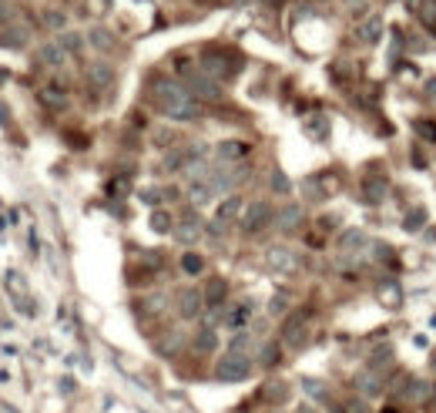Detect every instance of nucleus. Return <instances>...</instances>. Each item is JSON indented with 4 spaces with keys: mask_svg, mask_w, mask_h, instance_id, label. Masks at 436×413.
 Segmentation results:
<instances>
[{
    "mask_svg": "<svg viewBox=\"0 0 436 413\" xmlns=\"http://www.w3.org/2000/svg\"><path fill=\"white\" fill-rule=\"evenodd\" d=\"M148 98H152L154 111H161L168 121L175 125H191L202 118V101H195L188 94V88L175 78H152V88H148Z\"/></svg>",
    "mask_w": 436,
    "mask_h": 413,
    "instance_id": "f257e3e1",
    "label": "nucleus"
},
{
    "mask_svg": "<svg viewBox=\"0 0 436 413\" xmlns=\"http://www.w3.org/2000/svg\"><path fill=\"white\" fill-rule=\"evenodd\" d=\"M198 68L215 81H231L242 71V61H238V54L225 51V48H205L198 57Z\"/></svg>",
    "mask_w": 436,
    "mask_h": 413,
    "instance_id": "f03ea898",
    "label": "nucleus"
},
{
    "mask_svg": "<svg viewBox=\"0 0 436 413\" xmlns=\"http://www.w3.org/2000/svg\"><path fill=\"white\" fill-rule=\"evenodd\" d=\"M185 88H188V94H191L195 101H222V98H225V91H222V81L208 78L202 68H195V71L185 78Z\"/></svg>",
    "mask_w": 436,
    "mask_h": 413,
    "instance_id": "7ed1b4c3",
    "label": "nucleus"
},
{
    "mask_svg": "<svg viewBox=\"0 0 436 413\" xmlns=\"http://www.w3.org/2000/svg\"><path fill=\"white\" fill-rule=\"evenodd\" d=\"M252 373V356L249 353H225V360L215 363V380L222 383H238Z\"/></svg>",
    "mask_w": 436,
    "mask_h": 413,
    "instance_id": "20e7f679",
    "label": "nucleus"
},
{
    "mask_svg": "<svg viewBox=\"0 0 436 413\" xmlns=\"http://www.w3.org/2000/svg\"><path fill=\"white\" fill-rule=\"evenodd\" d=\"M309 316L312 312L309 310H299V312H289L282 323V330H279V336H282V343L289 346V350H302L309 339Z\"/></svg>",
    "mask_w": 436,
    "mask_h": 413,
    "instance_id": "39448f33",
    "label": "nucleus"
},
{
    "mask_svg": "<svg viewBox=\"0 0 436 413\" xmlns=\"http://www.w3.org/2000/svg\"><path fill=\"white\" fill-rule=\"evenodd\" d=\"M269 225H276V208L272 202H252L242 215V232L245 235H258L265 232Z\"/></svg>",
    "mask_w": 436,
    "mask_h": 413,
    "instance_id": "423d86ee",
    "label": "nucleus"
},
{
    "mask_svg": "<svg viewBox=\"0 0 436 413\" xmlns=\"http://www.w3.org/2000/svg\"><path fill=\"white\" fill-rule=\"evenodd\" d=\"M172 232H175V239H178L181 245H195V242L202 239V232H205V225H202V219H198L195 212H185Z\"/></svg>",
    "mask_w": 436,
    "mask_h": 413,
    "instance_id": "0eeeda50",
    "label": "nucleus"
},
{
    "mask_svg": "<svg viewBox=\"0 0 436 413\" xmlns=\"http://www.w3.org/2000/svg\"><path fill=\"white\" fill-rule=\"evenodd\" d=\"M302 222H306V208L299 205V202H285L276 212V229L279 232H295V229H302Z\"/></svg>",
    "mask_w": 436,
    "mask_h": 413,
    "instance_id": "6e6552de",
    "label": "nucleus"
},
{
    "mask_svg": "<svg viewBox=\"0 0 436 413\" xmlns=\"http://www.w3.org/2000/svg\"><path fill=\"white\" fill-rule=\"evenodd\" d=\"M202 310H205V296L198 292V289H181L178 292V316L181 319H198L202 316Z\"/></svg>",
    "mask_w": 436,
    "mask_h": 413,
    "instance_id": "1a4fd4ad",
    "label": "nucleus"
},
{
    "mask_svg": "<svg viewBox=\"0 0 436 413\" xmlns=\"http://www.w3.org/2000/svg\"><path fill=\"white\" fill-rule=\"evenodd\" d=\"M37 64H41V68H48V71H57V68H64V64H68V51H64L57 41H48V44H41V48H37Z\"/></svg>",
    "mask_w": 436,
    "mask_h": 413,
    "instance_id": "9d476101",
    "label": "nucleus"
},
{
    "mask_svg": "<svg viewBox=\"0 0 436 413\" xmlns=\"http://www.w3.org/2000/svg\"><path fill=\"white\" fill-rule=\"evenodd\" d=\"M265 262H269L276 272H295V269H299V256H295L292 249H285V245H272V249L265 252Z\"/></svg>",
    "mask_w": 436,
    "mask_h": 413,
    "instance_id": "9b49d317",
    "label": "nucleus"
},
{
    "mask_svg": "<svg viewBox=\"0 0 436 413\" xmlns=\"http://www.w3.org/2000/svg\"><path fill=\"white\" fill-rule=\"evenodd\" d=\"M202 296H205V310H222L225 296H229V283L222 276H211L205 283V289H202Z\"/></svg>",
    "mask_w": 436,
    "mask_h": 413,
    "instance_id": "f8f14e48",
    "label": "nucleus"
},
{
    "mask_svg": "<svg viewBox=\"0 0 436 413\" xmlns=\"http://www.w3.org/2000/svg\"><path fill=\"white\" fill-rule=\"evenodd\" d=\"M30 41V27L27 24H10V27H0V48H10V51H21L27 48Z\"/></svg>",
    "mask_w": 436,
    "mask_h": 413,
    "instance_id": "ddd939ff",
    "label": "nucleus"
},
{
    "mask_svg": "<svg viewBox=\"0 0 436 413\" xmlns=\"http://www.w3.org/2000/svg\"><path fill=\"white\" fill-rule=\"evenodd\" d=\"M87 84L91 88H98V91H104V88H111L114 84V68L107 64V61H94V64H87Z\"/></svg>",
    "mask_w": 436,
    "mask_h": 413,
    "instance_id": "4468645a",
    "label": "nucleus"
},
{
    "mask_svg": "<svg viewBox=\"0 0 436 413\" xmlns=\"http://www.w3.org/2000/svg\"><path fill=\"white\" fill-rule=\"evenodd\" d=\"M84 37H87V44H91L94 51H101V54H114V51H118V41H114V34H111L107 27H91Z\"/></svg>",
    "mask_w": 436,
    "mask_h": 413,
    "instance_id": "2eb2a0df",
    "label": "nucleus"
},
{
    "mask_svg": "<svg viewBox=\"0 0 436 413\" xmlns=\"http://www.w3.org/2000/svg\"><path fill=\"white\" fill-rule=\"evenodd\" d=\"M335 245H339V252L353 256V252H360V249H366V245H369V239H366V232H362V229H346V232H339Z\"/></svg>",
    "mask_w": 436,
    "mask_h": 413,
    "instance_id": "dca6fc26",
    "label": "nucleus"
},
{
    "mask_svg": "<svg viewBox=\"0 0 436 413\" xmlns=\"http://www.w3.org/2000/svg\"><path fill=\"white\" fill-rule=\"evenodd\" d=\"M353 387L360 390L366 400H369V396H380V393H383V376H380V373H376V370L369 366L366 373H360V376L353 380Z\"/></svg>",
    "mask_w": 436,
    "mask_h": 413,
    "instance_id": "f3484780",
    "label": "nucleus"
},
{
    "mask_svg": "<svg viewBox=\"0 0 436 413\" xmlns=\"http://www.w3.org/2000/svg\"><path fill=\"white\" fill-rule=\"evenodd\" d=\"M386 195H389V181L386 179H366L362 181V199H366L369 205L386 202Z\"/></svg>",
    "mask_w": 436,
    "mask_h": 413,
    "instance_id": "a211bd4d",
    "label": "nucleus"
},
{
    "mask_svg": "<svg viewBox=\"0 0 436 413\" xmlns=\"http://www.w3.org/2000/svg\"><path fill=\"white\" fill-rule=\"evenodd\" d=\"M238 212H242V199H238V195H229V199L218 205V212H215V222H222V225L229 229V222L238 219Z\"/></svg>",
    "mask_w": 436,
    "mask_h": 413,
    "instance_id": "6ab92c4d",
    "label": "nucleus"
},
{
    "mask_svg": "<svg viewBox=\"0 0 436 413\" xmlns=\"http://www.w3.org/2000/svg\"><path fill=\"white\" fill-rule=\"evenodd\" d=\"M37 98H41V104H48L51 111H64V108L71 104V98H68L61 88H41V91H37Z\"/></svg>",
    "mask_w": 436,
    "mask_h": 413,
    "instance_id": "aec40b11",
    "label": "nucleus"
},
{
    "mask_svg": "<svg viewBox=\"0 0 436 413\" xmlns=\"http://www.w3.org/2000/svg\"><path fill=\"white\" fill-rule=\"evenodd\" d=\"M57 44H61V48L68 51V57H71V54H81V48L87 44V37L77 34V30H61V34H57Z\"/></svg>",
    "mask_w": 436,
    "mask_h": 413,
    "instance_id": "412c9836",
    "label": "nucleus"
},
{
    "mask_svg": "<svg viewBox=\"0 0 436 413\" xmlns=\"http://www.w3.org/2000/svg\"><path fill=\"white\" fill-rule=\"evenodd\" d=\"M249 155V141H222L218 145V158L222 161H238Z\"/></svg>",
    "mask_w": 436,
    "mask_h": 413,
    "instance_id": "4be33fe9",
    "label": "nucleus"
},
{
    "mask_svg": "<svg viewBox=\"0 0 436 413\" xmlns=\"http://www.w3.org/2000/svg\"><path fill=\"white\" fill-rule=\"evenodd\" d=\"M256 312V303H242V306H235V310L225 316V326H231V330H245V319Z\"/></svg>",
    "mask_w": 436,
    "mask_h": 413,
    "instance_id": "5701e85b",
    "label": "nucleus"
},
{
    "mask_svg": "<svg viewBox=\"0 0 436 413\" xmlns=\"http://www.w3.org/2000/svg\"><path fill=\"white\" fill-rule=\"evenodd\" d=\"M215 346H218V333H215L211 326H205V330L195 333V350H198V353H211Z\"/></svg>",
    "mask_w": 436,
    "mask_h": 413,
    "instance_id": "b1692460",
    "label": "nucleus"
},
{
    "mask_svg": "<svg viewBox=\"0 0 436 413\" xmlns=\"http://www.w3.org/2000/svg\"><path fill=\"white\" fill-rule=\"evenodd\" d=\"M279 360H282V346H279V343H265V346L258 350V366H265V370L276 366Z\"/></svg>",
    "mask_w": 436,
    "mask_h": 413,
    "instance_id": "393cba45",
    "label": "nucleus"
},
{
    "mask_svg": "<svg viewBox=\"0 0 436 413\" xmlns=\"http://www.w3.org/2000/svg\"><path fill=\"white\" fill-rule=\"evenodd\" d=\"M252 346V326H245V330H235V336L229 339V353H245Z\"/></svg>",
    "mask_w": 436,
    "mask_h": 413,
    "instance_id": "a878e982",
    "label": "nucleus"
},
{
    "mask_svg": "<svg viewBox=\"0 0 436 413\" xmlns=\"http://www.w3.org/2000/svg\"><path fill=\"white\" fill-rule=\"evenodd\" d=\"M188 195H191V202H195V205H208V202H211V195H215V188H211L208 181H195V185L188 188Z\"/></svg>",
    "mask_w": 436,
    "mask_h": 413,
    "instance_id": "bb28decb",
    "label": "nucleus"
},
{
    "mask_svg": "<svg viewBox=\"0 0 436 413\" xmlns=\"http://www.w3.org/2000/svg\"><path fill=\"white\" fill-rule=\"evenodd\" d=\"M41 24L51 27V30H64V27H68V14H64V10H57V7H51V10H44V14H41Z\"/></svg>",
    "mask_w": 436,
    "mask_h": 413,
    "instance_id": "cd10ccee",
    "label": "nucleus"
},
{
    "mask_svg": "<svg viewBox=\"0 0 436 413\" xmlns=\"http://www.w3.org/2000/svg\"><path fill=\"white\" fill-rule=\"evenodd\" d=\"M181 269H185L188 276H198V272L205 269V259L198 256V252H185V256H181Z\"/></svg>",
    "mask_w": 436,
    "mask_h": 413,
    "instance_id": "c85d7f7f",
    "label": "nucleus"
},
{
    "mask_svg": "<svg viewBox=\"0 0 436 413\" xmlns=\"http://www.w3.org/2000/svg\"><path fill=\"white\" fill-rule=\"evenodd\" d=\"M181 343H185V333H181V330H172V336H168L165 343H158V350H161L165 356H172V353L181 350Z\"/></svg>",
    "mask_w": 436,
    "mask_h": 413,
    "instance_id": "c756f323",
    "label": "nucleus"
},
{
    "mask_svg": "<svg viewBox=\"0 0 436 413\" xmlns=\"http://www.w3.org/2000/svg\"><path fill=\"white\" fill-rule=\"evenodd\" d=\"M172 225H175V222H172V215H168L165 208H154V212H152V229H154V232H172Z\"/></svg>",
    "mask_w": 436,
    "mask_h": 413,
    "instance_id": "7c9ffc66",
    "label": "nucleus"
},
{
    "mask_svg": "<svg viewBox=\"0 0 436 413\" xmlns=\"http://www.w3.org/2000/svg\"><path fill=\"white\" fill-rule=\"evenodd\" d=\"M380 34H383V24H380V17H369V24H362L360 37L366 44H373V41H380Z\"/></svg>",
    "mask_w": 436,
    "mask_h": 413,
    "instance_id": "2f4dec72",
    "label": "nucleus"
},
{
    "mask_svg": "<svg viewBox=\"0 0 436 413\" xmlns=\"http://www.w3.org/2000/svg\"><path fill=\"white\" fill-rule=\"evenodd\" d=\"M185 165H188V152H181V148H175V152L165 155V168H168V172H178Z\"/></svg>",
    "mask_w": 436,
    "mask_h": 413,
    "instance_id": "473e14b6",
    "label": "nucleus"
},
{
    "mask_svg": "<svg viewBox=\"0 0 436 413\" xmlns=\"http://www.w3.org/2000/svg\"><path fill=\"white\" fill-rule=\"evenodd\" d=\"M289 303H292L289 292H276L272 303H269V316H285V312H289Z\"/></svg>",
    "mask_w": 436,
    "mask_h": 413,
    "instance_id": "72a5a7b5",
    "label": "nucleus"
},
{
    "mask_svg": "<svg viewBox=\"0 0 436 413\" xmlns=\"http://www.w3.org/2000/svg\"><path fill=\"white\" fill-rule=\"evenodd\" d=\"M285 396H289L285 383H269V390H265V400H272V403H282Z\"/></svg>",
    "mask_w": 436,
    "mask_h": 413,
    "instance_id": "f704fd0d",
    "label": "nucleus"
},
{
    "mask_svg": "<svg viewBox=\"0 0 436 413\" xmlns=\"http://www.w3.org/2000/svg\"><path fill=\"white\" fill-rule=\"evenodd\" d=\"M272 188H276L279 195H285V192H289V179H285V175H282V172H279V168L272 172Z\"/></svg>",
    "mask_w": 436,
    "mask_h": 413,
    "instance_id": "c9c22d12",
    "label": "nucleus"
},
{
    "mask_svg": "<svg viewBox=\"0 0 436 413\" xmlns=\"http://www.w3.org/2000/svg\"><path fill=\"white\" fill-rule=\"evenodd\" d=\"M423 222H426V212H413L410 219H406V229L416 232V229H423Z\"/></svg>",
    "mask_w": 436,
    "mask_h": 413,
    "instance_id": "e433bc0d",
    "label": "nucleus"
},
{
    "mask_svg": "<svg viewBox=\"0 0 436 413\" xmlns=\"http://www.w3.org/2000/svg\"><path fill=\"white\" fill-rule=\"evenodd\" d=\"M145 306H148V312H161L165 310V296H148Z\"/></svg>",
    "mask_w": 436,
    "mask_h": 413,
    "instance_id": "4c0bfd02",
    "label": "nucleus"
},
{
    "mask_svg": "<svg viewBox=\"0 0 436 413\" xmlns=\"http://www.w3.org/2000/svg\"><path fill=\"white\" fill-rule=\"evenodd\" d=\"M141 199H145L148 205H158V202H161V192H158V188H145V192H141Z\"/></svg>",
    "mask_w": 436,
    "mask_h": 413,
    "instance_id": "58836bf2",
    "label": "nucleus"
},
{
    "mask_svg": "<svg viewBox=\"0 0 436 413\" xmlns=\"http://www.w3.org/2000/svg\"><path fill=\"white\" fill-rule=\"evenodd\" d=\"M306 128H309V134H319V138H326V121H322V118H319V121H309Z\"/></svg>",
    "mask_w": 436,
    "mask_h": 413,
    "instance_id": "ea45409f",
    "label": "nucleus"
},
{
    "mask_svg": "<svg viewBox=\"0 0 436 413\" xmlns=\"http://www.w3.org/2000/svg\"><path fill=\"white\" fill-rule=\"evenodd\" d=\"M306 390L312 393V396H319V400L326 396V390H322V383H319V380H306Z\"/></svg>",
    "mask_w": 436,
    "mask_h": 413,
    "instance_id": "a19ab883",
    "label": "nucleus"
},
{
    "mask_svg": "<svg viewBox=\"0 0 436 413\" xmlns=\"http://www.w3.org/2000/svg\"><path fill=\"white\" fill-rule=\"evenodd\" d=\"M346 413H369V407H366L362 400H349V403H346Z\"/></svg>",
    "mask_w": 436,
    "mask_h": 413,
    "instance_id": "79ce46f5",
    "label": "nucleus"
},
{
    "mask_svg": "<svg viewBox=\"0 0 436 413\" xmlns=\"http://www.w3.org/2000/svg\"><path fill=\"white\" fill-rule=\"evenodd\" d=\"M383 413H396V410H393V407H389V410H383Z\"/></svg>",
    "mask_w": 436,
    "mask_h": 413,
    "instance_id": "37998d69",
    "label": "nucleus"
},
{
    "mask_svg": "<svg viewBox=\"0 0 436 413\" xmlns=\"http://www.w3.org/2000/svg\"><path fill=\"white\" fill-rule=\"evenodd\" d=\"M272 3H282V0H272Z\"/></svg>",
    "mask_w": 436,
    "mask_h": 413,
    "instance_id": "c03bdc74",
    "label": "nucleus"
},
{
    "mask_svg": "<svg viewBox=\"0 0 436 413\" xmlns=\"http://www.w3.org/2000/svg\"><path fill=\"white\" fill-rule=\"evenodd\" d=\"M335 413H346V410H335Z\"/></svg>",
    "mask_w": 436,
    "mask_h": 413,
    "instance_id": "a18cd8bd",
    "label": "nucleus"
}]
</instances>
